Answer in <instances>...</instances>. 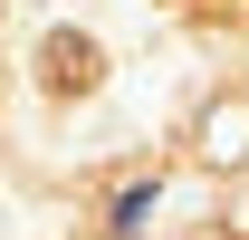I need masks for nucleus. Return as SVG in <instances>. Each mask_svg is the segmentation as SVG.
<instances>
[{
    "label": "nucleus",
    "mask_w": 249,
    "mask_h": 240,
    "mask_svg": "<svg viewBox=\"0 0 249 240\" xmlns=\"http://www.w3.org/2000/svg\"><path fill=\"white\" fill-rule=\"evenodd\" d=\"M38 77H48V96H87L96 77H106V58H96V39H77V29H58L48 48H38Z\"/></svg>",
    "instance_id": "f257e3e1"
}]
</instances>
